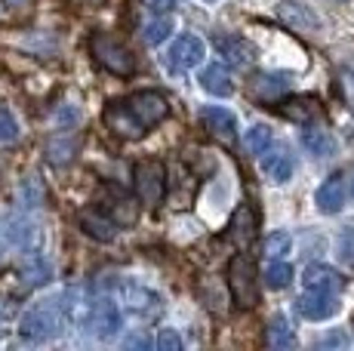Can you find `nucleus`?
<instances>
[{"instance_id":"1","label":"nucleus","mask_w":354,"mask_h":351,"mask_svg":"<svg viewBox=\"0 0 354 351\" xmlns=\"http://www.w3.org/2000/svg\"><path fill=\"white\" fill-rule=\"evenodd\" d=\"M105 126L120 139H142L148 130L169 117V99L158 90H142L127 99H114L102 111Z\"/></svg>"},{"instance_id":"2","label":"nucleus","mask_w":354,"mask_h":351,"mask_svg":"<svg viewBox=\"0 0 354 351\" xmlns=\"http://www.w3.org/2000/svg\"><path fill=\"white\" fill-rule=\"evenodd\" d=\"M59 321H62V314H59V299H50V302H44V305H34L22 314V321H19V339L31 342V345H40V342L56 336Z\"/></svg>"},{"instance_id":"3","label":"nucleus","mask_w":354,"mask_h":351,"mask_svg":"<svg viewBox=\"0 0 354 351\" xmlns=\"http://www.w3.org/2000/svg\"><path fill=\"white\" fill-rule=\"evenodd\" d=\"M90 50H93V59H96L102 68L118 74V77H129V74L136 71V56L118 37L99 31V35H93V40H90Z\"/></svg>"},{"instance_id":"4","label":"nucleus","mask_w":354,"mask_h":351,"mask_svg":"<svg viewBox=\"0 0 354 351\" xmlns=\"http://www.w3.org/2000/svg\"><path fill=\"white\" fill-rule=\"evenodd\" d=\"M228 290L241 308H253L259 302V281H256V265L247 253H237L228 262Z\"/></svg>"},{"instance_id":"5","label":"nucleus","mask_w":354,"mask_h":351,"mask_svg":"<svg viewBox=\"0 0 354 351\" xmlns=\"http://www.w3.org/2000/svg\"><path fill=\"white\" fill-rule=\"evenodd\" d=\"M133 188L142 204H148V207L160 204L163 194H167V167L151 158L139 160V164L133 167Z\"/></svg>"},{"instance_id":"6","label":"nucleus","mask_w":354,"mask_h":351,"mask_svg":"<svg viewBox=\"0 0 354 351\" xmlns=\"http://www.w3.org/2000/svg\"><path fill=\"white\" fill-rule=\"evenodd\" d=\"M114 299H118L129 314L142 317V321H151V317H158L160 308H163L158 293H151L148 287H142V283H133V281L114 283Z\"/></svg>"},{"instance_id":"7","label":"nucleus","mask_w":354,"mask_h":351,"mask_svg":"<svg viewBox=\"0 0 354 351\" xmlns=\"http://www.w3.org/2000/svg\"><path fill=\"white\" fill-rule=\"evenodd\" d=\"M203 53H207V46H203L201 37L182 35L173 46H169L167 65H169L173 71H192V68H197V65L203 62Z\"/></svg>"},{"instance_id":"8","label":"nucleus","mask_w":354,"mask_h":351,"mask_svg":"<svg viewBox=\"0 0 354 351\" xmlns=\"http://www.w3.org/2000/svg\"><path fill=\"white\" fill-rule=\"evenodd\" d=\"M277 19H281L290 31H296V35H315V31L321 28V19L305 3H299V0H281V3H277Z\"/></svg>"},{"instance_id":"9","label":"nucleus","mask_w":354,"mask_h":351,"mask_svg":"<svg viewBox=\"0 0 354 351\" xmlns=\"http://www.w3.org/2000/svg\"><path fill=\"white\" fill-rule=\"evenodd\" d=\"M277 114L281 117L292 120V124H315V120L324 117V105L317 102L315 96H290V99H281L277 102Z\"/></svg>"},{"instance_id":"10","label":"nucleus","mask_w":354,"mask_h":351,"mask_svg":"<svg viewBox=\"0 0 354 351\" xmlns=\"http://www.w3.org/2000/svg\"><path fill=\"white\" fill-rule=\"evenodd\" d=\"M256 231H259V216L253 210V204H241L228 222V240L234 247L247 249L256 240Z\"/></svg>"},{"instance_id":"11","label":"nucleus","mask_w":354,"mask_h":351,"mask_svg":"<svg viewBox=\"0 0 354 351\" xmlns=\"http://www.w3.org/2000/svg\"><path fill=\"white\" fill-rule=\"evenodd\" d=\"M247 93L256 102H281L290 93V74H253Z\"/></svg>"},{"instance_id":"12","label":"nucleus","mask_w":354,"mask_h":351,"mask_svg":"<svg viewBox=\"0 0 354 351\" xmlns=\"http://www.w3.org/2000/svg\"><path fill=\"white\" fill-rule=\"evenodd\" d=\"M80 228H84V234H90L93 240H99V244H108V240L118 238L120 231V222H114L108 213L96 210V207H86V210H80L77 216Z\"/></svg>"},{"instance_id":"13","label":"nucleus","mask_w":354,"mask_h":351,"mask_svg":"<svg viewBox=\"0 0 354 351\" xmlns=\"http://www.w3.org/2000/svg\"><path fill=\"white\" fill-rule=\"evenodd\" d=\"M299 314L308 321H326L339 312V299L336 293H324V290H305V296L296 302Z\"/></svg>"},{"instance_id":"14","label":"nucleus","mask_w":354,"mask_h":351,"mask_svg":"<svg viewBox=\"0 0 354 351\" xmlns=\"http://www.w3.org/2000/svg\"><path fill=\"white\" fill-rule=\"evenodd\" d=\"M201 124L209 136L225 142V145H231V142L237 139V117L231 111H225V108H203Z\"/></svg>"},{"instance_id":"15","label":"nucleus","mask_w":354,"mask_h":351,"mask_svg":"<svg viewBox=\"0 0 354 351\" xmlns=\"http://www.w3.org/2000/svg\"><path fill=\"white\" fill-rule=\"evenodd\" d=\"M19 274L25 278L28 287H40V283H46L53 278V265L44 253H37V249L31 247V249H25L22 259H19Z\"/></svg>"},{"instance_id":"16","label":"nucleus","mask_w":354,"mask_h":351,"mask_svg":"<svg viewBox=\"0 0 354 351\" xmlns=\"http://www.w3.org/2000/svg\"><path fill=\"white\" fill-rule=\"evenodd\" d=\"M77 145H80V139L74 136V133H56V136H50L46 139V145H44L46 164H53V167L71 164L74 154H77Z\"/></svg>"},{"instance_id":"17","label":"nucleus","mask_w":354,"mask_h":351,"mask_svg":"<svg viewBox=\"0 0 354 351\" xmlns=\"http://www.w3.org/2000/svg\"><path fill=\"white\" fill-rule=\"evenodd\" d=\"M315 204H317V210L326 213V216L342 210V207H345V179H342V176H330V179L317 188Z\"/></svg>"},{"instance_id":"18","label":"nucleus","mask_w":354,"mask_h":351,"mask_svg":"<svg viewBox=\"0 0 354 351\" xmlns=\"http://www.w3.org/2000/svg\"><path fill=\"white\" fill-rule=\"evenodd\" d=\"M201 86L209 93V96H219V99H225L234 93V80H231V71L225 68L222 62H213V65H207V68L201 71Z\"/></svg>"},{"instance_id":"19","label":"nucleus","mask_w":354,"mask_h":351,"mask_svg":"<svg viewBox=\"0 0 354 351\" xmlns=\"http://www.w3.org/2000/svg\"><path fill=\"white\" fill-rule=\"evenodd\" d=\"M216 50L225 56L228 65H237V68H247L256 59L253 44H247L243 37H216Z\"/></svg>"},{"instance_id":"20","label":"nucleus","mask_w":354,"mask_h":351,"mask_svg":"<svg viewBox=\"0 0 354 351\" xmlns=\"http://www.w3.org/2000/svg\"><path fill=\"white\" fill-rule=\"evenodd\" d=\"M302 283H305V290H324V293H339L345 287L342 274L330 265H308Z\"/></svg>"},{"instance_id":"21","label":"nucleus","mask_w":354,"mask_h":351,"mask_svg":"<svg viewBox=\"0 0 354 351\" xmlns=\"http://www.w3.org/2000/svg\"><path fill=\"white\" fill-rule=\"evenodd\" d=\"M16 200H19V207H25V210H34V207H40V204L46 200V185H44V179H40L37 173H28L22 182H19Z\"/></svg>"},{"instance_id":"22","label":"nucleus","mask_w":354,"mask_h":351,"mask_svg":"<svg viewBox=\"0 0 354 351\" xmlns=\"http://www.w3.org/2000/svg\"><path fill=\"white\" fill-rule=\"evenodd\" d=\"M262 173L268 176L271 182H277V185H283V182H290L292 176V158L287 151H271L262 158Z\"/></svg>"},{"instance_id":"23","label":"nucleus","mask_w":354,"mask_h":351,"mask_svg":"<svg viewBox=\"0 0 354 351\" xmlns=\"http://www.w3.org/2000/svg\"><path fill=\"white\" fill-rule=\"evenodd\" d=\"M302 145H305V151L315 154V158H330V154L336 151V139L326 130H321V126H308V130L302 133Z\"/></svg>"},{"instance_id":"24","label":"nucleus","mask_w":354,"mask_h":351,"mask_svg":"<svg viewBox=\"0 0 354 351\" xmlns=\"http://www.w3.org/2000/svg\"><path fill=\"white\" fill-rule=\"evenodd\" d=\"M265 342H268L271 348H292V345H296V333H292L290 321L283 314H277V317H271V321H268Z\"/></svg>"},{"instance_id":"25","label":"nucleus","mask_w":354,"mask_h":351,"mask_svg":"<svg viewBox=\"0 0 354 351\" xmlns=\"http://www.w3.org/2000/svg\"><path fill=\"white\" fill-rule=\"evenodd\" d=\"M271 126H265V124H256V126H250L247 130V136H243V148H247L250 154H265L271 148Z\"/></svg>"},{"instance_id":"26","label":"nucleus","mask_w":354,"mask_h":351,"mask_svg":"<svg viewBox=\"0 0 354 351\" xmlns=\"http://www.w3.org/2000/svg\"><path fill=\"white\" fill-rule=\"evenodd\" d=\"M169 35H173V19L169 16H158L154 22H148L145 28H142V40L145 44H160V40H167Z\"/></svg>"},{"instance_id":"27","label":"nucleus","mask_w":354,"mask_h":351,"mask_svg":"<svg viewBox=\"0 0 354 351\" xmlns=\"http://www.w3.org/2000/svg\"><path fill=\"white\" fill-rule=\"evenodd\" d=\"M290 281H292V268L287 262H271V265L265 268V287L283 290V287H290Z\"/></svg>"},{"instance_id":"28","label":"nucleus","mask_w":354,"mask_h":351,"mask_svg":"<svg viewBox=\"0 0 354 351\" xmlns=\"http://www.w3.org/2000/svg\"><path fill=\"white\" fill-rule=\"evenodd\" d=\"M290 247H292L290 234H283V231H274V234H268V238H265V247H262V253L268 256V259H283V256L290 253Z\"/></svg>"},{"instance_id":"29","label":"nucleus","mask_w":354,"mask_h":351,"mask_svg":"<svg viewBox=\"0 0 354 351\" xmlns=\"http://www.w3.org/2000/svg\"><path fill=\"white\" fill-rule=\"evenodd\" d=\"M19 139V120L6 105H0V145H12Z\"/></svg>"},{"instance_id":"30","label":"nucleus","mask_w":354,"mask_h":351,"mask_svg":"<svg viewBox=\"0 0 354 351\" xmlns=\"http://www.w3.org/2000/svg\"><path fill=\"white\" fill-rule=\"evenodd\" d=\"M336 90H339V96H342V102L354 111V71L351 68H342L336 74Z\"/></svg>"},{"instance_id":"31","label":"nucleus","mask_w":354,"mask_h":351,"mask_svg":"<svg viewBox=\"0 0 354 351\" xmlns=\"http://www.w3.org/2000/svg\"><path fill=\"white\" fill-rule=\"evenodd\" d=\"M154 345H158L160 351H179L182 348V339H179V333H173V330H160Z\"/></svg>"},{"instance_id":"32","label":"nucleus","mask_w":354,"mask_h":351,"mask_svg":"<svg viewBox=\"0 0 354 351\" xmlns=\"http://www.w3.org/2000/svg\"><path fill=\"white\" fill-rule=\"evenodd\" d=\"M148 3H151V10H158V12H169V10H176L179 0H148Z\"/></svg>"},{"instance_id":"33","label":"nucleus","mask_w":354,"mask_h":351,"mask_svg":"<svg viewBox=\"0 0 354 351\" xmlns=\"http://www.w3.org/2000/svg\"><path fill=\"white\" fill-rule=\"evenodd\" d=\"M321 345H348V339H345L342 333H333V336H326Z\"/></svg>"},{"instance_id":"34","label":"nucleus","mask_w":354,"mask_h":351,"mask_svg":"<svg viewBox=\"0 0 354 351\" xmlns=\"http://www.w3.org/2000/svg\"><path fill=\"white\" fill-rule=\"evenodd\" d=\"M145 345H148L145 336H133V339H129V348H145Z\"/></svg>"},{"instance_id":"35","label":"nucleus","mask_w":354,"mask_h":351,"mask_svg":"<svg viewBox=\"0 0 354 351\" xmlns=\"http://www.w3.org/2000/svg\"><path fill=\"white\" fill-rule=\"evenodd\" d=\"M6 6H25V3H31V0H3Z\"/></svg>"},{"instance_id":"36","label":"nucleus","mask_w":354,"mask_h":351,"mask_svg":"<svg viewBox=\"0 0 354 351\" xmlns=\"http://www.w3.org/2000/svg\"><path fill=\"white\" fill-rule=\"evenodd\" d=\"M90 3H93V6H102V3H105V0H90Z\"/></svg>"},{"instance_id":"37","label":"nucleus","mask_w":354,"mask_h":351,"mask_svg":"<svg viewBox=\"0 0 354 351\" xmlns=\"http://www.w3.org/2000/svg\"><path fill=\"white\" fill-rule=\"evenodd\" d=\"M0 321H3V317H0Z\"/></svg>"}]
</instances>
